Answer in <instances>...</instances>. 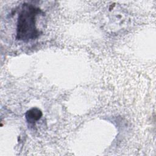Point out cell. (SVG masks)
Returning a JSON list of instances; mask_svg holds the SVG:
<instances>
[{
    "label": "cell",
    "instance_id": "1",
    "mask_svg": "<svg viewBox=\"0 0 156 156\" xmlns=\"http://www.w3.org/2000/svg\"><path fill=\"white\" fill-rule=\"evenodd\" d=\"M41 12L35 5L24 3L20 12L16 27V39L28 41L37 38L40 32L36 27V18Z\"/></svg>",
    "mask_w": 156,
    "mask_h": 156
},
{
    "label": "cell",
    "instance_id": "2",
    "mask_svg": "<svg viewBox=\"0 0 156 156\" xmlns=\"http://www.w3.org/2000/svg\"><path fill=\"white\" fill-rule=\"evenodd\" d=\"M42 116V112L37 108H32L26 113V118L28 122L35 123L40 119Z\"/></svg>",
    "mask_w": 156,
    "mask_h": 156
}]
</instances>
